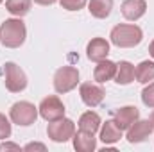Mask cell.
<instances>
[{
  "instance_id": "cell-4",
  "label": "cell",
  "mask_w": 154,
  "mask_h": 152,
  "mask_svg": "<svg viewBox=\"0 0 154 152\" xmlns=\"http://www.w3.org/2000/svg\"><path fill=\"white\" fill-rule=\"evenodd\" d=\"M4 74H5V79H4L5 88L11 93H20L27 88V75L16 63H5Z\"/></svg>"
},
{
  "instance_id": "cell-10",
  "label": "cell",
  "mask_w": 154,
  "mask_h": 152,
  "mask_svg": "<svg viewBox=\"0 0 154 152\" xmlns=\"http://www.w3.org/2000/svg\"><path fill=\"white\" fill-rule=\"evenodd\" d=\"M86 54H88V59L99 63V61H102V59L108 57V54H109V43L104 38H93L88 43V47H86Z\"/></svg>"
},
{
  "instance_id": "cell-6",
  "label": "cell",
  "mask_w": 154,
  "mask_h": 152,
  "mask_svg": "<svg viewBox=\"0 0 154 152\" xmlns=\"http://www.w3.org/2000/svg\"><path fill=\"white\" fill-rule=\"evenodd\" d=\"M79 82V72L74 66H63L54 74V88L57 93L72 91Z\"/></svg>"
},
{
  "instance_id": "cell-29",
  "label": "cell",
  "mask_w": 154,
  "mask_h": 152,
  "mask_svg": "<svg viewBox=\"0 0 154 152\" xmlns=\"http://www.w3.org/2000/svg\"><path fill=\"white\" fill-rule=\"evenodd\" d=\"M2 2H4V0H0V4H2Z\"/></svg>"
},
{
  "instance_id": "cell-13",
  "label": "cell",
  "mask_w": 154,
  "mask_h": 152,
  "mask_svg": "<svg viewBox=\"0 0 154 152\" xmlns=\"http://www.w3.org/2000/svg\"><path fill=\"white\" fill-rule=\"evenodd\" d=\"M97 141L93 132H86V131H79L77 134H74V149L77 152H91L95 150Z\"/></svg>"
},
{
  "instance_id": "cell-8",
  "label": "cell",
  "mask_w": 154,
  "mask_h": 152,
  "mask_svg": "<svg viewBox=\"0 0 154 152\" xmlns=\"http://www.w3.org/2000/svg\"><path fill=\"white\" fill-rule=\"evenodd\" d=\"M79 93H81L82 102H84L86 106H90V108H97V106L104 100V97H106L104 88H100V86H97V84H91V82L81 84Z\"/></svg>"
},
{
  "instance_id": "cell-5",
  "label": "cell",
  "mask_w": 154,
  "mask_h": 152,
  "mask_svg": "<svg viewBox=\"0 0 154 152\" xmlns=\"http://www.w3.org/2000/svg\"><path fill=\"white\" fill-rule=\"evenodd\" d=\"M9 114H11V120L14 123L22 125V127H27V125H32L36 122V118H38V108H34V104H31V102L22 100V102L13 104Z\"/></svg>"
},
{
  "instance_id": "cell-18",
  "label": "cell",
  "mask_w": 154,
  "mask_h": 152,
  "mask_svg": "<svg viewBox=\"0 0 154 152\" xmlns=\"http://www.w3.org/2000/svg\"><path fill=\"white\" fill-rule=\"evenodd\" d=\"M100 127V116L93 111H86L84 114H81L79 118V129L81 131H86V132H97Z\"/></svg>"
},
{
  "instance_id": "cell-21",
  "label": "cell",
  "mask_w": 154,
  "mask_h": 152,
  "mask_svg": "<svg viewBox=\"0 0 154 152\" xmlns=\"http://www.w3.org/2000/svg\"><path fill=\"white\" fill-rule=\"evenodd\" d=\"M86 2H88V0H59L61 7L66 9V11H79V9L84 7Z\"/></svg>"
},
{
  "instance_id": "cell-23",
  "label": "cell",
  "mask_w": 154,
  "mask_h": 152,
  "mask_svg": "<svg viewBox=\"0 0 154 152\" xmlns=\"http://www.w3.org/2000/svg\"><path fill=\"white\" fill-rule=\"evenodd\" d=\"M9 136H11V123L4 114L0 113V140H5Z\"/></svg>"
},
{
  "instance_id": "cell-25",
  "label": "cell",
  "mask_w": 154,
  "mask_h": 152,
  "mask_svg": "<svg viewBox=\"0 0 154 152\" xmlns=\"http://www.w3.org/2000/svg\"><path fill=\"white\" fill-rule=\"evenodd\" d=\"M7 149H14V150H18L20 147L14 145V143H2V145H0V150H7Z\"/></svg>"
},
{
  "instance_id": "cell-17",
  "label": "cell",
  "mask_w": 154,
  "mask_h": 152,
  "mask_svg": "<svg viewBox=\"0 0 154 152\" xmlns=\"http://www.w3.org/2000/svg\"><path fill=\"white\" fill-rule=\"evenodd\" d=\"M113 0H90V13L93 18L104 20L111 14Z\"/></svg>"
},
{
  "instance_id": "cell-2",
  "label": "cell",
  "mask_w": 154,
  "mask_h": 152,
  "mask_svg": "<svg viewBox=\"0 0 154 152\" xmlns=\"http://www.w3.org/2000/svg\"><path fill=\"white\" fill-rule=\"evenodd\" d=\"M111 43L116 45L118 48H131V47H136L142 38H143V32L138 25H116L111 31Z\"/></svg>"
},
{
  "instance_id": "cell-24",
  "label": "cell",
  "mask_w": 154,
  "mask_h": 152,
  "mask_svg": "<svg viewBox=\"0 0 154 152\" xmlns=\"http://www.w3.org/2000/svg\"><path fill=\"white\" fill-rule=\"evenodd\" d=\"M34 149L45 150V145H41V143H29V145H25V150H34Z\"/></svg>"
},
{
  "instance_id": "cell-27",
  "label": "cell",
  "mask_w": 154,
  "mask_h": 152,
  "mask_svg": "<svg viewBox=\"0 0 154 152\" xmlns=\"http://www.w3.org/2000/svg\"><path fill=\"white\" fill-rule=\"evenodd\" d=\"M149 54H151V56L154 57V39H152V43L149 45Z\"/></svg>"
},
{
  "instance_id": "cell-19",
  "label": "cell",
  "mask_w": 154,
  "mask_h": 152,
  "mask_svg": "<svg viewBox=\"0 0 154 152\" xmlns=\"http://www.w3.org/2000/svg\"><path fill=\"white\" fill-rule=\"evenodd\" d=\"M5 9L13 16H25L31 11V0H5Z\"/></svg>"
},
{
  "instance_id": "cell-26",
  "label": "cell",
  "mask_w": 154,
  "mask_h": 152,
  "mask_svg": "<svg viewBox=\"0 0 154 152\" xmlns=\"http://www.w3.org/2000/svg\"><path fill=\"white\" fill-rule=\"evenodd\" d=\"M36 4H39V5H52L56 0H34Z\"/></svg>"
},
{
  "instance_id": "cell-16",
  "label": "cell",
  "mask_w": 154,
  "mask_h": 152,
  "mask_svg": "<svg viewBox=\"0 0 154 152\" xmlns=\"http://www.w3.org/2000/svg\"><path fill=\"white\" fill-rule=\"evenodd\" d=\"M134 81V66L129 61H120L116 65V74H115V82L116 84H129Z\"/></svg>"
},
{
  "instance_id": "cell-1",
  "label": "cell",
  "mask_w": 154,
  "mask_h": 152,
  "mask_svg": "<svg viewBox=\"0 0 154 152\" xmlns=\"http://www.w3.org/2000/svg\"><path fill=\"white\" fill-rule=\"evenodd\" d=\"M25 36H27V29L20 18L5 20L0 25V43L7 48H18L20 45H23Z\"/></svg>"
},
{
  "instance_id": "cell-22",
  "label": "cell",
  "mask_w": 154,
  "mask_h": 152,
  "mask_svg": "<svg viewBox=\"0 0 154 152\" xmlns=\"http://www.w3.org/2000/svg\"><path fill=\"white\" fill-rule=\"evenodd\" d=\"M142 100L147 108H154V82L149 84L147 88H143L142 91Z\"/></svg>"
},
{
  "instance_id": "cell-7",
  "label": "cell",
  "mask_w": 154,
  "mask_h": 152,
  "mask_svg": "<svg viewBox=\"0 0 154 152\" xmlns=\"http://www.w3.org/2000/svg\"><path fill=\"white\" fill-rule=\"evenodd\" d=\"M38 109H39L41 118H45L47 122H54V120H59V118L65 116V106H63V102L56 95L45 97L41 100Z\"/></svg>"
},
{
  "instance_id": "cell-12",
  "label": "cell",
  "mask_w": 154,
  "mask_h": 152,
  "mask_svg": "<svg viewBox=\"0 0 154 152\" xmlns=\"http://www.w3.org/2000/svg\"><path fill=\"white\" fill-rule=\"evenodd\" d=\"M120 9H122L124 18L134 22V20H138V18H142L145 14L147 4H145V0H124Z\"/></svg>"
},
{
  "instance_id": "cell-14",
  "label": "cell",
  "mask_w": 154,
  "mask_h": 152,
  "mask_svg": "<svg viewBox=\"0 0 154 152\" xmlns=\"http://www.w3.org/2000/svg\"><path fill=\"white\" fill-rule=\"evenodd\" d=\"M116 74V65L113 61H108V59H102L99 61V65L95 66V72H93V77L97 82H108L111 81Z\"/></svg>"
},
{
  "instance_id": "cell-9",
  "label": "cell",
  "mask_w": 154,
  "mask_h": 152,
  "mask_svg": "<svg viewBox=\"0 0 154 152\" xmlns=\"http://www.w3.org/2000/svg\"><path fill=\"white\" fill-rule=\"evenodd\" d=\"M152 122L151 120H136L127 129V141L129 143H142L145 141L152 132Z\"/></svg>"
},
{
  "instance_id": "cell-20",
  "label": "cell",
  "mask_w": 154,
  "mask_h": 152,
  "mask_svg": "<svg viewBox=\"0 0 154 152\" xmlns=\"http://www.w3.org/2000/svg\"><path fill=\"white\" fill-rule=\"evenodd\" d=\"M134 77L142 84H145L149 81H154V63L152 61H142L134 70Z\"/></svg>"
},
{
  "instance_id": "cell-15",
  "label": "cell",
  "mask_w": 154,
  "mask_h": 152,
  "mask_svg": "<svg viewBox=\"0 0 154 152\" xmlns=\"http://www.w3.org/2000/svg\"><path fill=\"white\" fill-rule=\"evenodd\" d=\"M120 138H122V129L115 123V120H108L100 129V140L106 145H111V143H116Z\"/></svg>"
},
{
  "instance_id": "cell-3",
  "label": "cell",
  "mask_w": 154,
  "mask_h": 152,
  "mask_svg": "<svg viewBox=\"0 0 154 152\" xmlns=\"http://www.w3.org/2000/svg\"><path fill=\"white\" fill-rule=\"evenodd\" d=\"M47 134L52 141L56 143H65L68 141L70 138H74L75 134V123L68 118H59V120H54L48 123L47 127Z\"/></svg>"
},
{
  "instance_id": "cell-11",
  "label": "cell",
  "mask_w": 154,
  "mask_h": 152,
  "mask_svg": "<svg viewBox=\"0 0 154 152\" xmlns=\"http://www.w3.org/2000/svg\"><path fill=\"white\" fill-rule=\"evenodd\" d=\"M138 118H140V111L134 106H125V108H120L115 111V123L122 131L129 129Z\"/></svg>"
},
{
  "instance_id": "cell-28",
  "label": "cell",
  "mask_w": 154,
  "mask_h": 152,
  "mask_svg": "<svg viewBox=\"0 0 154 152\" xmlns=\"http://www.w3.org/2000/svg\"><path fill=\"white\" fill-rule=\"evenodd\" d=\"M151 122H152V127H154V111H152V114H151Z\"/></svg>"
}]
</instances>
